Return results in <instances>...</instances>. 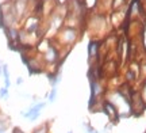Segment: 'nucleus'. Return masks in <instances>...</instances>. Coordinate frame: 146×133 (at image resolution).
<instances>
[{"label":"nucleus","instance_id":"1","mask_svg":"<svg viewBox=\"0 0 146 133\" xmlns=\"http://www.w3.org/2000/svg\"><path fill=\"white\" fill-rule=\"evenodd\" d=\"M45 106H46L45 102H38V103H35V105H33L27 112H23L22 116H23L25 118H29L30 121H35V120H38L39 114H41V110Z\"/></svg>","mask_w":146,"mask_h":133},{"label":"nucleus","instance_id":"2","mask_svg":"<svg viewBox=\"0 0 146 133\" xmlns=\"http://www.w3.org/2000/svg\"><path fill=\"white\" fill-rule=\"evenodd\" d=\"M103 110H104V113L108 116L111 120H116V118L119 117V114H118V107L115 106L112 102H104L103 103Z\"/></svg>","mask_w":146,"mask_h":133},{"label":"nucleus","instance_id":"3","mask_svg":"<svg viewBox=\"0 0 146 133\" xmlns=\"http://www.w3.org/2000/svg\"><path fill=\"white\" fill-rule=\"evenodd\" d=\"M45 60H46L47 63H56L58 60V52L56 48H53V46H50V48H47L46 53H45Z\"/></svg>","mask_w":146,"mask_h":133},{"label":"nucleus","instance_id":"4","mask_svg":"<svg viewBox=\"0 0 146 133\" xmlns=\"http://www.w3.org/2000/svg\"><path fill=\"white\" fill-rule=\"evenodd\" d=\"M96 53H98V42L91 41V42H89V46H88V56H89V59H92L94 56H96Z\"/></svg>","mask_w":146,"mask_h":133},{"label":"nucleus","instance_id":"5","mask_svg":"<svg viewBox=\"0 0 146 133\" xmlns=\"http://www.w3.org/2000/svg\"><path fill=\"white\" fill-rule=\"evenodd\" d=\"M74 31H73L72 29H66L65 31H64V38H65V41H68V42H70V41H73L74 39Z\"/></svg>","mask_w":146,"mask_h":133},{"label":"nucleus","instance_id":"6","mask_svg":"<svg viewBox=\"0 0 146 133\" xmlns=\"http://www.w3.org/2000/svg\"><path fill=\"white\" fill-rule=\"evenodd\" d=\"M34 133H49V126H47V124H43L41 125L39 128H36L34 130Z\"/></svg>","mask_w":146,"mask_h":133},{"label":"nucleus","instance_id":"7","mask_svg":"<svg viewBox=\"0 0 146 133\" xmlns=\"http://www.w3.org/2000/svg\"><path fill=\"white\" fill-rule=\"evenodd\" d=\"M56 98H57V90H56V88H53V90L50 91V94H49V102L53 103V102L56 101Z\"/></svg>","mask_w":146,"mask_h":133},{"label":"nucleus","instance_id":"8","mask_svg":"<svg viewBox=\"0 0 146 133\" xmlns=\"http://www.w3.org/2000/svg\"><path fill=\"white\" fill-rule=\"evenodd\" d=\"M0 98H3V99H7L8 98V88H0Z\"/></svg>","mask_w":146,"mask_h":133},{"label":"nucleus","instance_id":"9","mask_svg":"<svg viewBox=\"0 0 146 133\" xmlns=\"http://www.w3.org/2000/svg\"><path fill=\"white\" fill-rule=\"evenodd\" d=\"M7 129H8V125L4 121H0V133H7Z\"/></svg>","mask_w":146,"mask_h":133},{"label":"nucleus","instance_id":"10","mask_svg":"<svg viewBox=\"0 0 146 133\" xmlns=\"http://www.w3.org/2000/svg\"><path fill=\"white\" fill-rule=\"evenodd\" d=\"M84 3L87 7H94L95 3H96V0H84Z\"/></svg>","mask_w":146,"mask_h":133},{"label":"nucleus","instance_id":"11","mask_svg":"<svg viewBox=\"0 0 146 133\" xmlns=\"http://www.w3.org/2000/svg\"><path fill=\"white\" fill-rule=\"evenodd\" d=\"M127 79L129 80L134 79V74H133V71H127Z\"/></svg>","mask_w":146,"mask_h":133},{"label":"nucleus","instance_id":"12","mask_svg":"<svg viewBox=\"0 0 146 133\" xmlns=\"http://www.w3.org/2000/svg\"><path fill=\"white\" fill-rule=\"evenodd\" d=\"M16 84H18V86L23 84V79H22V78H18V79H16Z\"/></svg>","mask_w":146,"mask_h":133},{"label":"nucleus","instance_id":"13","mask_svg":"<svg viewBox=\"0 0 146 133\" xmlns=\"http://www.w3.org/2000/svg\"><path fill=\"white\" fill-rule=\"evenodd\" d=\"M14 133H23V132H22V130H19V129H15V130H14Z\"/></svg>","mask_w":146,"mask_h":133},{"label":"nucleus","instance_id":"14","mask_svg":"<svg viewBox=\"0 0 146 133\" xmlns=\"http://www.w3.org/2000/svg\"><path fill=\"white\" fill-rule=\"evenodd\" d=\"M3 74V67H1V65H0V75Z\"/></svg>","mask_w":146,"mask_h":133},{"label":"nucleus","instance_id":"15","mask_svg":"<svg viewBox=\"0 0 146 133\" xmlns=\"http://www.w3.org/2000/svg\"><path fill=\"white\" fill-rule=\"evenodd\" d=\"M68 133H72V132H68Z\"/></svg>","mask_w":146,"mask_h":133}]
</instances>
